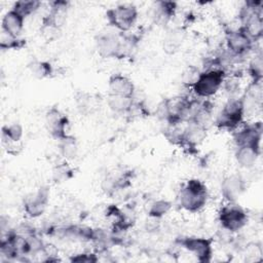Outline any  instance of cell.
Masks as SVG:
<instances>
[{
    "instance_id": "6da1fadb",
    "label": "cell",
    "mask_w": 263,
    "mask_h": 263,
    "mask_svg": "<svg viewBox=\"0 0 263 263\" xmlns=\"http://www.w3.org/2000/svg\"><path fill=\"white\" fill-rule=\"evenodd\" d=\"M208 197L205 184L197 179L188 180L180 189L178 196L181 208L190 213L200 211L205 205Z\"/></svg>"
},
{
    "instance_id": "7a4b0ae2",
    "label": "cell",
    "mask_w": 263,
    "mask_h": 263,
    "mask_svg": "<svg viewBox=\"0 0 263 263\" xmlns=\"http://www.w3.org/2000/svg\"><path fill=\"white\" fill-rule=\"evenodd\" d=\"M225 71L220 68H209L202 72L194 85L193 92L202 99H209L216 95L225 81Z\"/></svg>"
},
{
    "instance_id": "3957f363",
    "label": "cell",
    "mask_w": 263,
    "mask_h": 263,
    "mask_svg": "<svg viewBox=\"0 0 263 263\" xmlns=\"http://www.w3.org/2000/svg\"><path fill=\"white\" fill-rule=\"evenodd\" d=\"M106 18L110 26L121 33L132 29L138 18V9L134 4H120L106 11Z\"/></svg>"
},
{
    "instance_id": "277c9868",
    "label": "cell",
    "mask_w": 263,
    "mask_h": 263,
    "mask_svg": "<svg viewBox=\"0 0 263 263\" xmlns=\"http://www.w3.org/2000/svg\"><path fill=\"white\" fill-rule=\"evenodd\" d=\"M245 116L242 100L231 99L229 100L216 118V125L222 129H234L242 121Z\"/></svg>"
},
{
    "instance_id": "5b68a950",
    "label": "cell",
    "mask_w": 263,
    "mask_h": 263,
    "mask_svg": "<svg viewBox=\"0 0 263 263\" xmlns=\"http://www.w3.org/2000/svg\"><path fill=\"white\" fill-rule=\"evenodd\" d=\"M219 222L223 229L235 232L247 225L248 215L241 206L235 202H229L220 210Z\"/></svg>"
},
{
    "instance_id": "8992f818",
    "label": "cell",
    "mask_w": 263,
    "mask_h": 263,
    "mask_svg": "<svg viewBox=\"0 0 263 263\" xmlns=\"http://www.w3.org/2000/svg\"><path fill=\"white\" fill-rule=\"evenodd\" d=\"M225 39L227 50L233 57H240L247 53L252 48L254 41L241 26L227 31Z\"/></svg>"
},
{
    "instance_id": "52a82bcc",
    "label": "cell",
    "mask_w": 263,
    "mask_h": 263,
    "mask_svg": "<svg viewBox=\"0 0 263 263\" xmlns=\"http://www.w3.org/2000/svg\"><path fill=\"white\" fill-rule=\"evenodd\" d=\"M48 188L40 187L36 192L30 194L25 198L24 212L30 218H37L44 213L48 203Z\"/></svg>"
},
{
    "instance_id": "ba28073f",
    "label": "cell",
    "mask_w": 263,
    "mask_h": 263,
    "mask_svg": "<svg viewBox=\"0 0 263 263\" xmlns=\"http://www.w3.org/2000/svg\"><path fill=\"white\" fill-rule=\"evenodd\" d=\"M121 35L115 34L113 32L101 33L96 38V48L99 53L104 59L117 58L119 54Z\"/></svg>"
},
{
    "instance_id": "9c48e42d",
    "label": "cell",
    "mask_w": 263,
    "mask_h": 263,
    "mask_svg": "<svg viewBox=\"0 0 263 263\" xmlns=\"http://www.w3.org/2000/svg\"><path fill=\"white\" fill-rule=\"evenodd\" d=\"M180 245L189 253L193 254L198 261L208 262L212 257V240L205 237H185Z\"/></svg>"
},
{
    "instance_id": "30bf717a",
    "label": "cell",
    "mask_w": 263,
    "mask_h": 263,
    "mask_svg": "<svg viewBox=\"0 0 263 263\" xmlns=\"http://www.w3.org/2000/svg\"><path fill=\"white\" fill-rule=\"evenodd\" d=\"M246 182L238 174L227 176L221 184L222 196L228 202H235L245 192Z\"/></svg>"
},
{
    "instance_id": "8fae6325",
    "label": "cell",
    "mask_w": 263,
    "mask_h": 263,
    "mask_svg": "<svg viewBox=\"0 0 263 263\" xmlns=\"http://www.w3.org/2000/svg\"><path fill=\"white\" fill-rule=\"evenodd\" d=\"M262 135V125L261 122L250 124L238 130L234 135V141L236 146H251L260 151Z\"/></svg>"
},
{
    "instance_id": "7c38bea8",
    "label": "cell",
    "mask_w": 263,
    "mask_h": 263,
    "mask_svg": "<svg viewBox=\"0 0 263 263\" xmlns=\"http://www.w3.org/2000/svg\"><path fill=\"white\" fill-rule=\"evenodd\" d=\"M46 125L48 133L57 140H61L68 136L67 128L69 119L66 115L62 114L58 109L51 108L46 114Z\"/></svg>"
},
{
    "instance_id": "4fadbf2b",
    "label": "cell",
    "mask_w": 263,
    "mask_h": 263,
    "mask_svg": "<svg viewBox=\"0 0 263 263\" xmlns=\"http://www.w3.org/2000/svg\"><path fill=\"white\" fill-rule=\"evenodd\" d=\"M206 138V128L203 126L189 121L187 122V126L184 127L183 133V141L181 147L184 149H188L189 151L194 150L198 147Z\"/></svg>"
},
{
    "instance_id": "5bb4252c",
    "label": "cell",
    "mask_w": 263,
    "mask_h": 263,
    "mask_svg": "<svg viewBox=\"0 0 263 263\" xmlns=\"http://www.w3.org/2000/svg\"><path fill=\"white\" fill-rule=\"evenodd\" d=\"M108 89L110 95L125 98H134L136 90L134 82L127 76L119 73L110 76L108 81Z\"/></svg>"
},
{
    "instance_id": "9a60e30c",
    "label": "cell",
    "mask_w": 263,
    "mask_h": 263,
    "mask_svg": "<svg viewBox=\"0 0 263 263\" xmlns=\"http://www.w3.org/2000/svg\"><path fill=\"white\" fill-rule=\"evenodd\" d=\"M24 21L25 17L11 8L2 18V32L13 37H20L24 28Z\"/></svg>"
},
{
    "instance_id": "2e32d148",
    "label": "cell",
    "mask_w": 263,
    "mask_h": 263,
    "mask_svg": "<svg viewBox=\"0 0 263 263\" xmlns=\"http://www.w3.org/2000/svg\"><path fill=\"white\" fill-rule=\"evenodd\" d=\"M177 3L173 1H157L152 7V17L155 23L166 24L176 13Z\"/></svg>"
},
{
    "instance_id": "e0dca14e",
    "label": "cell",
    "mask_w": 263,
    "mask_h": 263,
    "mask_svg": "<svg viewBox=\"0 0 263 263\" xmlns=\"http://www.w3.org/2000/svg\"><path fill=\"white\" fill-rule=\"evenodd\" d=\"M24 135L23 126L20 123H10L2 127V140L3 144L7 147V152L11 153L15 144L20 143Z\"/></svg>"
},
{
    "instance_id": "ac0fdd59",
    "label": "cell",
    "mask_w": 263,
    "mask_h": 263,
    "mask_svg": "<svg viewBox=\"0 0 263 263\" xmlns=\"http://www.w3.org/2000/svg\"><path fill=\"white\" fill-rule=\"evenodd\" d=\"M260 151L251 146H237L235 151V159L237 163L245 168H251L255 165Z\"/></svg>"
},
{
    "instance_id": "d6986e66",
    "label": "cell",
    "mask_w": 263,
    "mask_h": 263,
    "mask_svg": "<svg viewBox=\"0 0 263 263\" xmlns=\"http://www.w3.org/2000/svg\"><path fill=\"white\" fill-rule=\"evenodd\" d=\"M185 39V31L182 28H175L167 32L163 39V49L167 53H175Z\"/></svg>"
},
{
    "instance_id": "ffe728a7",
    "label": "cell",
    "mask_w": 263,
    "mask_h": 263,
    "mask_svg": "<svg viewBox=\"0 0 263 263\" xmlns=\"http://www.w3.org/2000/svg\"><path fill=\"white\" fill-rule=\"evenodd\" d=\"M134 98H125L115 95L108 96L107 104L109 108L117 114H127L130 112L134 105Z\"/></svg>"
},
{
    "instance_id": "44dd1931",
    "label": "cell",
    "mask_w": 263,
    "mask_h": 263,
    "mask_svg": "<svg viewBox=\"0 0 263 263\" xmlns=\"http://www.w3.org/2000/svg\"><path fill=\"white\" fill-rule=\"evenodd\" d=\"M59 150L61 155L66 160H72L76 158L78 153V145L76 139L73 136L68 135L59 140Z\"/></svg>"
},
{
    "instance_id": "7402d4cb",
    "label": "cell",
    "mask_w": 263,
    "mask_h": 263,
    "mask_svg": "<svg viewBox=\"0 0 263 263\" xmlns=\"http://www.w3.org/2000/svg\"><path fill=\"white\" fill-rule=\"evenodd\" d=\"M29 70L31 72V74L38 78V79H43V78H47L49 77L52 72H53V69H52V66L48 63V62H45V61H38V60H35V61H32L30 64H29Z\"/></svg>"
},
{
    "instance_id": "603a6c76",
    "label": "cell",
    "mask_w": 263,
    "mask_h": 263,
    "mask_svg": "<svg viewBox=\"0 0 263 263\" xmlns=\"http://www.w3.org/2000/svg\"><path fill=\"white\" fill-rule=\"evenodd\" d=\"M41 3L36 0H22L17 1L13 4L12 9L17 11L21 15H23L25 18L32 13H34L38 8L40 7Z\"/></svg>"
},
{
    "instance_id": "cb8c5ba5",
    "label": "cell",
    "mask_w": 263,
    "mask_h": 263,
    "mask_svg": "<svg viewBox=\"0 0 263 263\" xmlns=\"http://www.w3.org/2000/svg\"><path fill=\"white\" fill-rule=\"evenodd\" d=\"M172 209V203L166 199H157L151 203L148 215L152 218L160 219L164 215H166Z\"/></svg>"
},
{
    "instance_id": "d4e9b609",
    "label": "cell",
    "mask_w": 263,
    "mask_h": 263,
    "mask_svg": "<svg viewBox=\"0 0 263 263\" xmlns=\"http://www.w3.org/2000/svg\"><path fill=\"white\" fill-rule=\"evenodd\" d=\"M24 40L20 37H13L11 35H8L4 32L1 34L0 38V47L2 49H18L23 47Z\"/></svg>"
},
{
    "instance_id": "484cf974",
    "label": "cell",
    "mask_w": 263,
    "mask_h": 263,
    "mask_svg": "<svg viewBox=\"0 0 263 263\" xmlns=\"http://www.w3.org/2000/svg\"><path fill=\"white\" fill-rule=\"evenodd\" d=\"M249 72L253 78V82H261L262 72H263V62L262 55H256L249 65Z\"/></svg>"
},
{
    "instance_id": "4316f807",
    "label": "cell",
    "mask_w": 263,
    "mask_h": 263,
    "mask_svg": "<svg viewBox=\"0 0 263 263\" xmlns=\"http://www.w3.org/2000/svg\"><path fill=\"white\" fill-rule=\"evenodd\" d=\"M200 75V71L194 66H188L182 73V83L187 86L191 87L194 85L196 80Z\"/></svg>"
},
{
    "instance_id": "83f0119b",
    "label": "cell",
    "mask_w": 263,
    "mask_h": 263,
    "mask_svg": "<svg viewBox=\"0 0 263 263\" xmlns=\"http://www.w3.org/2000/svg\"><path fill=\"white\" fill-rule=\"evenodd\" d=\"M73 171L70 168V166L67 163H61L58 164L52 173L53 180L55 182H64L69 180L72 177Z\"/></svg>"
},
{
    "instance_id": "f1b7e54d",
    "label": "cell",
    "mask_w": 263,
    "mask_h": 263,
    "mask_svg": "<svg viewBox=\"0 0 263 263\" xmlns=\"http://www.w3.org/2000/svg\"><path fill=\"white\" fill-rule=\"evenodd\" d=\"M72 261H76V262H93L97 261V259L95 258L93 254H77L75 257L72 258Z\"/></svg>"
}]
</instances>
